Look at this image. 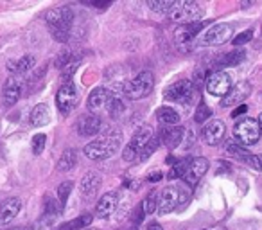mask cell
Segmentation results:
<instances>
[{"label":"cell","mask_w":262,"mask_h":230,"mask_svg":"<svg viewBox=\"0 0 262 230\" xmlns=\"http://www.w3.org/2000/svg\"><path fill=\"white\" fill-rule=\"evenodd\" d=\"M120 144H122V133L119 130H106L102 135L84 146V155L90 160L101 162L113 157L120 150Z\"/></svg>","instance_id":"1"},{"label":"cell","mask_w":262,"mask_h":230,"mask_svg":"<svg viewBox=\"0 0 262 230\" xmlns=\"http://www.w3.org/2000/svg\"><path fill=\"white\" fill-rule=\"evenodd\" d=\"M45 22L51 27L52 36L58 41H61V44H65L70 38V33H72L74 11L70 8H67V6L49 9V11L45 13Z\"/></svg>","instance_id":"2"},{"label":"cell","mask_w":262,"mask_h":230,"mask_svg":"<svg viewBox=\"0 0 262 230\" xmlns=\"http://www.w3.org/2000/svg\"><path fill=\"white\" fill-rule=\"evenodd\" d=\"M190 194L182 187H165L160 193V203H158V214H169V212L182 211L187 207Z\"/></svg>","instance_id":"3"},{"label":"cell","mask_w":262,"mask_h":230,"mask_svg":"<svg viewBox=\"0 0 262 230\" xmlns=\"http://www.w3.org/2000/svg\"><path fill=\"white\" fill-rule=\"evenodd\" d=\"M201 15H203V9L200 8V4H196L192 0H178V2L172 4L171 11L167 13V16L172 22H178L182 26L201 22Z\"/></svg>","instance_id":"4"},{"label":"cell","mask_w":262,"mask_h":230,"mask_svg":"<svg viewBox=\"0 0 262 230\" xmlns=\"http://www.w3.org/2000/svg\"><path fill=\"white\" fill-rule=\"evenodd\" d=\"M153 87H155V77L151 72H140L137 74L135 77L127 83L122 85V90H124V95L131 101H137V99H142V97H147V95L153 92Z\"/></svg>","instance_id":"5"},{"label":"cell","mask_w":262,"mask_h":230,"mask_svg":"<svg viewBox=\"0 0 262 230\" xmlns=\"http://www.w3.org/2000/svg\"><path fill=\"white\" fill-rule=\"evenodd\" d=\"M164 97H165V101L178 102V104H192L198 99V88L192 81L182 79V81H176V83L169 85L164 92Z\"/></svg>","instance_id":"6"},{"label":"cell","mask_w":262,"mask_h":230,"mask_svg":"<svg viewBox=\"0 0 262 230\" xmlns=\"http://www.w3.org/2000/svg\"><path fill=\"white\" fill-rule=\"evenodd\" d=\"M155 137L153 133V128L149 124H144V126H139L131 137V140L127 142V146L124 148L122 151V158L126 162H133L135 158H139V155L142 153V150L151 142V139Z\"/></svg>","instance_id":"7"},{"label":"cell","mask_w":262,"mask_h":230,"mask_svg":"<svg viewBox=\"0 0 262 230\" xmlns=\"http://www.w3.org/2000/svg\"><path fill=\"white\" fill-rule=\"evenodd\" d=\"M260 126H258V121L255 119H241L235 126H233V137L239 140V144L243 146H253V144L258 142L260 139Z\"/></svg>","instance_id":"8"},{"label":"cell","mask_w":262,"mask_h":230,"mask_svg":"<svg viewBox=\"0 0 262 230\" xmlns=\"http://www.w3.org/2000/svg\"><path fill=\"white\" fill-rule=\"evenodd\" d=\"M208 22H194V24H185V26H180L174 31V44L178 45V49L182 52H189L194 45L196 36L201 33L205 26Z\"/></svg>","instance_id":"9"},{"label":"cell","mask_w":262,"mask_h":230,"mask_svg":"<svg viewBox=\"0 0 262 230\" xmlns=\"http://www.w3.org/2000/svg\"><path fill=\"white\" fill-rule=\"evenodd\" d=\"M79 102V92L74 87V83H63L59 87L58 94H56V104H58L59 113L63 115H69L70 112H74Z\"/></svg>","instance_id":"10"},{"label":"cell","mask_w":262,"mask_h":230,"mask_svg":"<svg viewBox=\"0 0 262 230\" xmlns=\"http://www.w3.org/2000/svg\"><path fill=\"white\" fill-rule=\"evenodd\" d=\"M205 87H207V92L215 97H225L230 90H232V79L226 72L223 70H215V72H210L207 76V81H205Z\"/></svg>","instance_id":"11"},{"label":"cell","mask_w":262,"mask_h":230,"mask_svg":"<svg viewBox=\"0 0 262 230\" xmlns=\"http://www.w3.org/2000/svg\"><path fill=\"white\" fill-rule=\"evenodd\" d=\"M232 26L228 24H215L201 36V45H223L232 38Z\"/></svg>","instance_id":"12"},{"label":"cell","mask_w":262,"mask_h":230,"mask_svg":"<svg viewBox=\"0 0 262 230\" xmlns=\"http://www.w3.org/2000/svg\"><path fill=\"white\" fill-rule=\"evenodd\" d=\"M208 171V160L203 157H194V158H189V164H187V169H185V175H183V180H185L187 185H196L203 175Z\"/></svg>","instance_id":"13"},{"label":"cell","mask_w":262,"mask_h":230,"mask_svg":"<svg viewBox=\"0 0 262 230\" xmlns=\"http://www.w3.org/2000/svg\"><path fill=\"white\" fill-rule=\"evenodd\" d=\"M127 97L124 95V90H122V85L115 87L112 92H110V97H108V104H106V112L112 119H119L120 115H124L126 112L127 104H126Z\"/></svg>","instance_id":"14"},{"label":"cell","mask_w":262,"mask_h":230,"mask_svg":"<svg viewBox=\"0 0 262 230\" xmlns=\"http://www.w3.org/2000/svg\"><path fill=\"white\" fill-rule=\"evenodd\" d=\"M225 132H226L225 122L214 119V121H210L203 130H201V139H203L208 146H217V144L223 140V137H225Z\"/></svg>","instance_id":"15"},{"label":"cell","mask_w":262,"mask_h":230,"mask_svg":"<svg viewBox=\"0 0 262 230\" xmlns=\"http://www.w3.org/2000/svg\"><path fill=\"white\" fill-rule=\"evenodd\" d=\"M76 128H77V133H79L81 137H94L101 132L102 121H101L99 115L90 113V115H83V117H79Z\"/></svg>","instance_id":"16"},{"label":"cell","mask_w":262,"mask_h":230,"mask_svg":"<svg viewBox=\"0 0 262 230\" xmlns=\"http://www.w3.org/2000/svg\"><path fill=\"white\" fill-rule=\"evenodd\" d=\"M22 208L20 198H6L0 201V225H9Z\"/></svg>","instance_id":"17"},{"label":"cell","mask_w":262,"mask_h":230,"mask_svg":"<svg viewBox=\"0 0 262 230\" xmlns=\"http://www.w3.org/2000/svg\"><path fill=\"white\" fill-rule=\"evenodd\" d=\"M250 92H251V87L248 83L235 85V87H232V90H230L228 94L223 97L221 106H225V108H228V106H235V104L241 106L244 99L250 95Z\"/></svg>","instance_id":"18"},{"label":"cell","mask_w":262,"mask_h":230,"mask_svg":"<svg viewBox=\"0 0 262 230\" xmlns=\"http://www.w3.org/2000/svg\"><path fill=\"white\" fill-rule=\"evenodd\" d=\"M108 97H110V92L106 90L104 87H97L90 92L88 95V101H86V106L92 113H101L102 110H106V104H108Z\"/></svg>","instance_id":"19"},{"label":"cell","mask_w":262,"mask_h":230,"mask_svg":"<svg viewBox=\"0 0 262 230\" xmlns=\"http://www.w3.org/2000/svg\"><path fill=\"white\" fill-rule=\"evenodd\" d=\"M185 128H182V126H171V128L164 130L160 135V142L164 144L167 150H176V148L180 146V144L183 142V137H185Z\"/></svg>","instance_id":"20"},{"label":"cell","mask_w":262,"mask_h":230,"mask_svg":"<svg viewBox=\"0 0 262 230\" xmlns=\"http://www.w3.org/2000/svg\"><path fill=\"white\" fill-rule=\"evenodd\" d=\"M117 205H119V196L115 193H106L99 198L95 212H97V216L101 219H106L117 211Z\"/></svg>","instance_id":"21"},{"label":"cell","mask_w":262,"mask_h":230,"mask_svg":"<svg viewBox=\"0 0 262 230\" xmlns=\"http://www.w3.org/2000/svg\"><path fill=\"white\" fill-rule=\"evenodd\" d=\"M101 183H102L101 175H99V173H95V171H92V173H88V175H84L83 178H81L79 193L83 194L84 198H92V196H95V193L99 191Z\"/></svg>","instance_id":"22"},{"label":"cell","mask_w":262,"mask_h":230,"mask_svg":"<svg viewBox=\"0 0 262 230\" xmlns=\"http://www.w3.org/2000/svg\"><path fill=\"white\" fill-rule=\"evenodd\" d=\"M20 85L15 77H9L4 83V88H2V101H4V106L11 108V106L16 104V101L20 99Z\"/></svg>","instance_id":"23"},{"label":"cell","mask_w":262,"mask_h":230,"mask_svg":"<svg viewBox=\"0 0 262 230\" xmlns=\"http://www.w3.org/2000/svg\"><path fill=\"white\" fill-rule=\"evenodd\" d=\"M29 122L36 128H41V126H47L51 122V110L45 102H40L36 104L33 110H31V115H29Z\"/></svg>","instance_id":"24"},{"label":"cell","mask_w":262,"mask_h":230,"mask_svg":"<svg viewBox=\"0 0 262 230\" xmlns=\"http://www.w3.org/2000/svg\"><path fill=\"white\" fill-rule=\"evenodd\" d=\"M36 65V58L31 54L22 56L18 59H13V61H8V69L15 74H29L33 70V67Z\"/></svg>","instance_id":"25"},{"label":"cell","mask_w":262,"mask_h":230,"mask_svg":"<svg viewBox=\"0 0 262 230\" xmlns=\"http://www.w3.org/2000/svg\"><path fill=\"white\" fill-rule=\"evenodd\" d=\"M157 119L160 124L171 128V126H176L180 122V113L174 108H171V106H160L157 110Z\"/></svg>","instance_id":"26"},{"label":"cell","mask_w":262,"mask_h":230,"mask_svg":"<svg viewBox=\"0 0 262 230\" xmlns=\"http://www.w3.org/2000/svg\"><path fill=\"white\" fill-rule=\"evenodd\" d=\"M92 219H94V218H92V214L84 212V214H81L79 218L72 219V221L63 223L58 230H84V228H88V226L92 225Z\"/></svg>","instance_id":"27"},{"label":"cell","mask_w":262,"mask_h":230,"mask_svg":"<svg viewBox=\"0 0 262 230\" xmlns=\"http://www.w3.org/2000/svg\"><path fill=\"white\" fill-rule=\"evenodd\" d=\"M244 58H246V52H244L243 49H235V51L226 52L225 56H221L217 65L219 67H235V65H239Z\"/></svg>","instance_id":"28"},{"label":"cell","mask_w":262,"mask_h":230,"mask_svg":"<svg viewBox=\"0 0 262 230\" xmlns=\"http://www.w3.org/2000/svg\"><path fill=\"white\" fill-rule=\"evenodd\" d=\"M76 164H77V153L74 150H67L63 151V155L58 160V171L61 173L70 171V169L76 168Z\"/></svg>","instance_id":"29"},{"label":"cell","mask_w":262,"mask_h":230,"mask_svg":"<svg viewBox=\"0 0 262 230\" xmlns=\"http://www.w3.org/2000/svg\"><path fill=\"white\" fill-rule=\"evenodd\" d=\"M158 203H160V193L151 191L146 196V200L142 201L144 214H155V212H158Z\"/></svg>","instance_id":"30"},{"label":"cell","mask_w":262,"mask_h":230,"mask_svg":"<svg viewBox=\"0 0 262 230\" xmlns=\"http://www.w3.org/2000/svg\"><path fill=\"white\" fill-rule=\"evenodd\" d=\"M187 164H189V158H176L171 164V171H169V180H176V178H183L185 175Z\"/></svg>","instance_id":"31"},{"label":"cell","mask_w":262,"mask_h":230,"mask_svg":"<svg viewBox=\"0 0 262 230\" xmlns=\"http://www.w3.org/2000/svg\"><path fill=\"white\" fill-rule=\"evenodd\" d=\"M226 151H228L230 155H233L235 158H239V160L246 162L248 158H250V151L246 150V146H243V144H239V142H226Z\"/></svg>","instance_id":"32"},{"label":"cell","mask_w":262,"mask_h":230,"mask_svg":"<svg viewBox=\"0 0 262 230\" xmlns=\"http://www.w3.org/2000/svg\"><path fill=\"white\" fill-rule=\"evenodd\" d=\"M172 4H174V2H171V0H149V2H147L151 11L162 13V15H167V13L171 11Z\"/></svg>","instance_id":"33"},{"label":"cell","mask_w":262,"mask_h":230,"mask_svg":"<svg viewBox=\"0 0 262 230\" xmlns=\"http://www.w3.org/2000/svg\"><path fill=\"white\" fill-rule=\"evenodd\" d=\"M72 187H74L72 182H63L61 185L58 187V203H59V207H61V208L65 207L67 200H69L70 193H72Z\"/></svg>","instance_id":"34"},{"label":"cell","mask_w":262,"mask_h":230,"mask_svg":"<svg viewBox=\"0 0 262 230\" xmlns=\"http://www.w3.org/2000/svg\"><path fill=\"white\" fill-rule=\"evenodd\" d=\"M45 70H47V67L36 70V72H29V76H27V87H31V92H34L36 88H40V81L43 79Z\"/></svg>","instance_id":"35"},{"label":"cell","mask_w":262,"mask_h":230,"mask_svg":"<svg viewBox=\"0 0 262 230\" xmlns=\"http://www.w3.org/2000/svg\"><path fill=\"white\" fill-rule=\"evenodd\" d=\"M210 115H212V110L207 106V102L200 101V104H198V108H196V115H194V121L201 124V122H205L207 119H210Z\"/></svg>","instance_id":"36"},{"label":"cell","mask_w":262,"mask_h":230,"mask_svg":"<svg viewBox=\"0 0 262 230\" xmlns=\"http://www.w3.org/2000/svg\"><path fill=\"white\" fill-rule=\"evenodd\" d=\"M160 144H162V142H160V139H158V137H153V139H151V142L147 144V146L142 150V153L139 155V160H140V162L147 160V158H149L151 155H153L155 151L158 150V146H160Z\"/></svg>","instance_id":"37"},{"label":"cell","mask_w":262,"mask_h":230,"mask_svg":"<svg viewBox=\"0 0 262 230\" xmlns=\"http://www.w3.org/2000/svg\"><path fill=\"white\" fill-rule=\"evenodd\" d=\"M45 142H47V137H45V133H36V135L33 137V140H31V144H33V153L34 155L43 153Z\"/></svg>","instance_id":"38"},{"label":"cell","mask_w":262,"mask_h":230,"mask_svg":"<svg viewBox=\"0 0 262 230\" xmlns=\"http://www.w3.org/2000/svg\"><path fill=\"white\" fill-rule=\"evenodd\" d=\"M251 38H253V31H243V33H239L233 38L232 44L235 45V47H241V45H244V44H250Z\"/></svg>","instance_id":"39"},{"label":"cell","mask_w":262,"mask_h":230,"mask_svg":"<svg viewBox=\"0 0 262 230\" xmlns=\"http://www.w3.org/2000/svg\"><path fill=\"white\" fill-rule=\"evenodd\" d=\"M246 162L250 165H253L255 169H260L262 171V155H250V158Z\"/></svg>","instance_id":"40"},{"label":"cell","mask_w":262,"mask_h":230,"mask_svg":"<svg viewBox=\"0 0 262 230\" xmlns=\"http://www.w3.org/2000/svg\"><path fill=\"white\" fill-rule=\"evenodd\" d=\"M246 112H248V106H246V104H241V106H237V108L232 112V117H233V119H235V117H241V115H243V113H246Z\"/></svg>","instance_id":"41"},{"label":"cell","mask_w":262,"mask_h":230,"mask_svg":"<svg viewBox=\"0 0 262 230\" xmlns=\"http://www.w3.org/2000/svg\"><path fill=\"white\" fill-rule=\"evenodd\" d=\"M147 230H164V228H162L160 223L153 221V223H149V225H147Z\"/></svg>","instance_id":"42"},{"label":"cell","mask_w":262,"mask_h":230,"mask_svg":"<svg viewBox=\"0 0 262 230\" xmlns=\"http://www.w3.org/2000/svg\"><path fill=\"white\" fill-rule=\"evenodd\" d=\"M158 180H162V175H160V173H157V175H151V176H149V182H158Z\"/></svg>","instance_id":"43"},{"label":"cell","mask_w":262,"mask_h":230,"mask_svg":"<svg viewBox=\"0 0 262 230\" xmlns=\"http://www.w3.org/2000/svg\"><path fill=\"white\" fill-rule=\"evenodd\" d=\"M258 126H260V132H262V113L258 115Z\"/></svg>","instance_id":"44"},{"label":"cell","mask_w":262,"mask_h":230,"mask_svg":"<svg viewBox=\"0 0 262 230\" xmlns=\"http://www.w3.org/2000/svg\"><path fill=\"white\" fill-rule=\"evenodd\" d=\"M11 230H26L24 226H16V228H11Z\"/></svg>","instance_id":"45"},{"label":"cell","mask_w":262,"mask_h":230,"mask_svg":"<svg viewBox=\"0 0 262 230\" xmlns=\"http://www.w3.org/2000/svg\"><path fill=\"white\" fill-rule=\"evenodd\" d=\"M84 230H97V228H90V226H88V228H84Z\"/></svg>","instance_id":"46"},{"label":"cell","mask_w":262,"mask_h":230,"mask_svg":"<svg viewBox=\"0 0 262 230\" xmlns=\"http://www.w3.org/2000/svg\"><path fill=\"white\" fill-rule=\"evenodd\" d=\"M214 230H225V228H214Z\"/></svg>","instance_id":"47"}]
</instances>
